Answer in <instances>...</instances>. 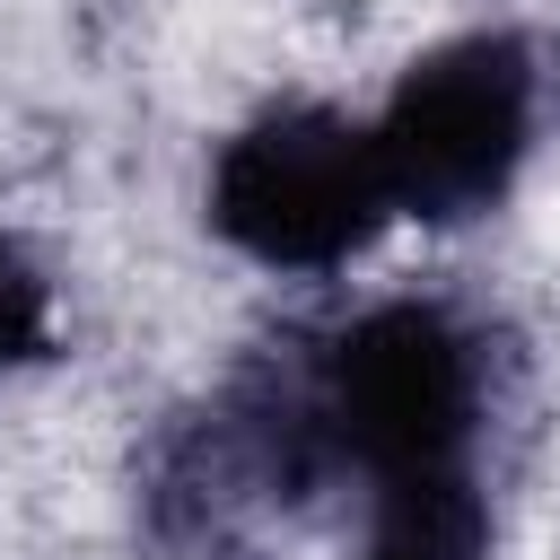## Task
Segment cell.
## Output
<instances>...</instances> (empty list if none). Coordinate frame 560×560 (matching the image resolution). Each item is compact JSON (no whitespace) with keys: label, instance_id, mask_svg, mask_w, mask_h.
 <instances>
[{"label":"cell","instance_id":"7a4b0ae2","mask_svg":"<svg viewBox=\"0 0 560 560\" xmlns=\"http://www.w3.org/2000/svg\"><path fill=\"white\" fill-rule=\"evenodd\" d=\"M324 481H332V455H324L298 359H254L158 438L140 490H149V534L166 551L219 560L262 516L306 508Z\"/></svg>","mask_w":560,"mask_h":560},{"label":"cell","instance_id":"6da1fadb","mask_svg":"<svg viewBox=\"0 0 560 560\" xmlns=\"http://www.w3.org/2000/svg\"><path fill=\"white\" fill-rule=\"evenodd\" d=\"M332 472H359L368 499L420 481H481V429L499 402L490 332L446 298H385L298 350Z\"/></svg>","mask_w":560,"mask_h":560},{"label":"cell","instance_id":"8992f818","mask_svg":"<svg viewBox=\"0 0 560 560\" xmlns=\"http://www.w3.org/2000/svg\"><path fill=\"white\" fill-rule=\"evenodd\" d=\"M52 350V280L18 236H0V376Z\"/></svg>","mask_w":560,"mask_h":560},{"label":"cell","instance_id":"3957f363","mask_svg":"<svg viewBox=\"0 0 560 560\" xmlns=\"http://www.w3.org/2000/svg\"><path fill=\"white\" fill-rule=\"evenodd\" d=\"M368 140H376L394 219L464 228V219L499 210L525 149H534V52L508 26H481V35L420 52L394 79Z\"/></svg>","mask_w":560,"mask_h":560},{"label":"cell","instance_id":"5b68a950","mask_svg":"<svg viewBox=\"0 0 560 560\" xmlns=\"http://www.w3.org/2000/svg\"><path fill=\"white\" fill-rule=\"evenodd\" d=\"M368 560H490V490L420 481L368 499Z\"/></svg>","mask_w":560,"mask_h":560},{"label":"cell","instance_id":"277c9868","mask_svg":"<svg viewBox=\"0 0 560 560\" xmlns=\"http://www.w3.org/2000/svg\"><path fill=\"white\" fill-rule=\"evenodd\" d=\"M394 219L368 122L332 105H271L219 140L210 228L262 271H341Z\"/></svg>","mask_w":560,"mask_h":560}]
</instances>
